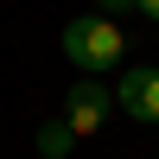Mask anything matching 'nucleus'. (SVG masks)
Listing matches in <instances>:
<instances>
[{"instance_id":"nucleus-3","label":"nucleus","mask_w":159,"mask_h":159,"mask_svg":"<svg viewBox=\"0 0 159 159\" xmlns=\"http://www.w3.org/2000/svg\"><path fill=\"white\" fill-rule=\"evenodd\" d=\"M115 102H121L134 121L159 127V70H153V64H140V70H121V83H115Z\"/></svg>"},{"instance_id":"nucleus-5","label":"nucleus","mask_w":159,"mask_h":159,"mask_svg":"<svg viewBox=\"0 0 159 159\" xmlns=\"http://www.w3.org/2000/svg\"><path fill=\"white\" fill-rule=\"evenodd\" d=\"M96 7H102V19H115V13H127L134 0H96Z\"/></svg>"},{"instance_id":"nucleus-6","label":"nucleus","mask_w":159,"mask_h":159,"mask_svg":"<svg viewBox=\"0 0 159 159\" xmlns=\"http://www.w3.org/2000/svg\"><path fill=\"white\" fill-rule=\"evenodd\" d=\"M134 7H140V13H147V19H159V0H134Z\"/></svg>"},{"instance_id":"nucleus-2","label":"nucleus","mask_w":159,"mask_h":159,"mask_svg":"<svg viewBox=\"0 0 159 159\" xmlns=\"http://www.w3.org/2000/svg\"><path fill=\"white\" fill-rule=\"evenodd\" d=\"M108 108H115L108 83H102V76H83V83H70V96H64V127H70L76 140H83V134H102Z\"/></svg>"},{"instance_id":"nucleus-4","label":"nucleus","mask_w":159,"mask_h":159,"mask_svg":"<svg viewBox=\"0 0 159 159\" xmlns=\"http://www.w3.org/2000/svg\"><path fill=\"white\" fill-rule=\"evenodd\" d=\"M70 147H76V134L64 127V115H57V121H45V127H38V159H64Z\"/></svg>"},{"instance_id":"nucleus-1","label":"nucleus","mask_w":159,"mask_h":159,"mask_svg":"<svg viewBox=\"0 0 159 159\" xmlns=\"http://www.w3.org/2000/svg\"><path fill=\"white\" fill-rule=\"evenodd\" d=\"M121 45H127V32L115 19H102V13H83V19L64 25V57L83 76H108L115 64H121Z\"/></svg>"}]
</instances>
